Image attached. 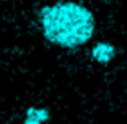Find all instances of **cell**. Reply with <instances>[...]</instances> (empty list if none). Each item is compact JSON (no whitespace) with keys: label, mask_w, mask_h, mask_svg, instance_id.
<instances>
[{"label":"cell","mask_w":127,"mask_h":124,"mask_svg":"<svg viewBox=\"0 0 127 124\" xmlns=\"http://www.w3.org/2000/svg\"><path fill=\"white\" fill-rule=\"evenodd\" d=\"M43 37L61 48L85 45L95 34V16L77 2H58L39 11Z\"/></svg>","instance_id":"cell-1"},{"label":"cell","mask_w":127,"mask_h":124,"mask_svg":"<svg viewBox=\"0 0 127 124\" xmlns=\"http://www.w3.org/2000/svg\"><path fill=\"white\" fill-rule=\"evenodd\" d=\"M114 56H116V48L108 42L96 43L92 50V58L100 65H108Z\"/></svg>","instance_id":"cell-2"},{"label":"cell","mask_w":127,"mask_h":124,"mask_svg":"<svg viewBox=\"0 0 127 124\" xmlns=\"http://www.w3.org/2000/svg\"><path fill=\"white\" fill-rule=\"evenodd\" d=\"M50 119V111L47 108H29L26 111L24 124H45Z\"/></svg>","instance_id":"cell-3"}]
</instances>
